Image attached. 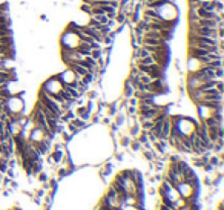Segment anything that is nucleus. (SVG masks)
Instances as JSON below:
<instances>
[{"label":"nucleus","instance_id":"4","mask_svg":"<svg viewBox=\"0 0 224 210\" xmlns=\"http://www.w3.org/2000/svg\"><path fill=\"white\" fill-rule=\"evenodd\" d=\"M91 9H92L91 5H88V3H83V5H82V11L86 12V14H91Z\"/></svg>","mask_w":224,"mask_h":210},{"label":"nucleus","instance_id":"3","mask_svg":"<svg viewBox=\"0 0 224 210\" xmlns=\"http://www.w3.org/2000/svg\"><path fill=\"white\" fill-rule=\"evenodd\" d=\"M141 126L144 130H151L154 126V120H141Z\"/></svg>","mask_w":224,"mask_h":210},{"label":"nucleus","instance_id":"2","mask_svg":"<svg viewBox=\"0 0 224 210\" xmlns=\"http://www.w3.org/2000/svg\"><path fill=\"white\" fill-rule=\"evenodd\" d=\"M77 115L82 117V120H86V118H89V106H88V108H78V109H77Z\"/></svg>","mask_w":224,"mask_h":210},{"label":"nucleus","instance_id":"1","mask_svg":"<svg viewBox=\"0 0 224 210\" xmlns=\"http://www.w3.org/2000/svg\"><path fill=\"white\" fill-rule=\"evenodd\" d=\"M195 14L198 16V19H210V20H223V17L220 14H217L215 11H207V9H193Z\"/></svg>","mask_w":224,"mask_h":210}]
</instances>
